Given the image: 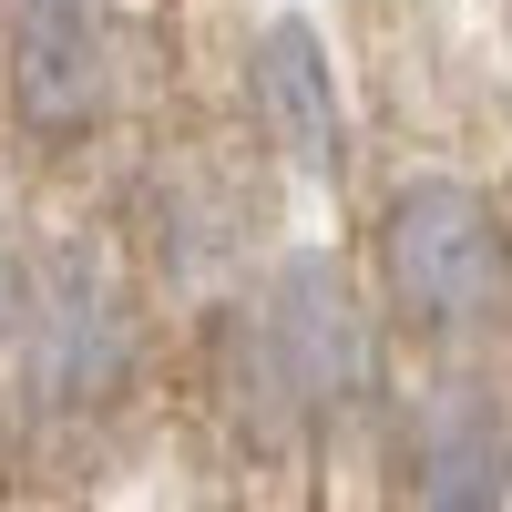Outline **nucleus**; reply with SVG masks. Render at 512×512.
Listing matches in <instances>:
<instances>
[{"label": "nucleus", "instance_id": "7", "mask_svg": "<svg viewBox=\"0 0 512 512\" xmlns=\"http://www.w3.org/2000/svg\"><path fill=\"white\" fill-rule=\"evenodd\" d=\"M31 318V287H21V267H11V246H0V338H11Z\"/></svg>", "mask_w": 512, "mask_h": 512}, {"label": "nucleus", "instance_id": "1", "mask_svg": "<svg viewBox=\"0 0 512 512\" xmlns=\"http://www.w3.org/2000/svg\"><path fill=\"white\" fill-rule=\"evenodd\" d=\"M369 369H379V338H369V308H359V287H349L338 256H287L226 328L236 410H246V431H267V441L359 410Z\"/></svg>", "mask_w": 512, "mask_h": 512}, {"label": "nucleus", "instance_id": "3", "mask_svg": "<svg viewBox=\"0 0 512 512\" xmlns=\"http://www.w3.org/2000/svg\"><path fill=\"white\" fill-rule=\"evenodd\" d=\"M31 379L52 410H113L134 390V318L82 246H62L31 297Z\"/></svg>", "mask_w": 512, "mask_h": 512}, {"label": "nucleus", "instance_id": "6", "mask_svg": "<svg viewBox=\"0 0 512 512\" xmlns=\"http://www.w3.org/2000/svg\"><path fill=\"white\" fill-rule=\"evenodd\" d=\"M246 113H256V134H267L297 175H338L349 164V113H338V72L318 52V31L277 11L267 31L246 41Z\"/></svg>", "mask_w": 512, "mask_h": 512}, {"label": "nucleus", "instance_id": "2", "mask_svg": "<svg viewBox=\"0 0 512 512\" xmlns=\"http://www.w3.org/2000/svg\"><path fill=\"white\" fill-rule=\"evenodd\" d=\"M379 287L420 338H472L512 318V226L482 185L420 175L379 205Z\"/></svg>", "mask_w": 512, "mask_h": 512}, {"label": "nucleus", "instance_id": "4", "mask_svg": "<svg viewBox=\"0 0 512 512\" xmlns=\"http://www.w3.org/2000/svg\"><path fill=\"white\" fill-rule=\"evenodd\" d=\"M113 103V52L93 0H11V113L41 144L93 134Z\"/></svg>", "mask_w": 512, "mask_h": 512}, {"label": "nucleus", "instance_id": "5", "mask_svg": "<svg viewBox=\"0 0 512 512\" xmlns=\"http://www.w3.org/2000/svg\"><path fill=\"white\" fill-rule=\"evenodd\" d=\"M400 472L420 512H512V410L472 379H451L410 410Z\"/></svg>", "mask_w": 512, "mask_h": 512}]
</instances>
